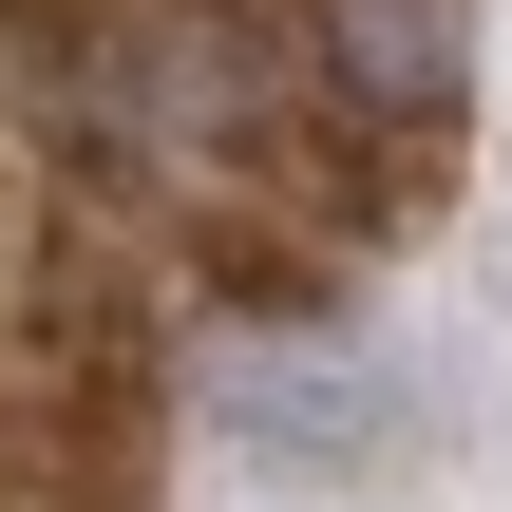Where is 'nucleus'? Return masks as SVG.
<instances>
[{
  "label": "nucleus",
  "instance_id": "2",
  "mask_svg": "<svg viewBox=\"0 0 512 512\" xmlns=\"http://www.w3.org/2000/svg\"><path fill=\"white\" fill-rule=\"evenodd\" d=\"M228 437H266V456H380L399 437V380L380 361H247L228 380Z\"/></svg>",
  "mask_w": 512,
  "mask_h": 512
},
{
  "label": "nucleus",
  "instance_id": "1",
  "mask_svg": "<svg viewBox=\"0 0 512 512\" xmlns=\"http://www.w3.org/2000/svg\"><path fill=\"white\" fill-rule=\"evenodd\" d=\"M323 76L380 114V133H437L475 95V19L456 0H323Z\"/></svg>",
  "mask_w": 512,
  "mask_h": 512
}]
</instances>
